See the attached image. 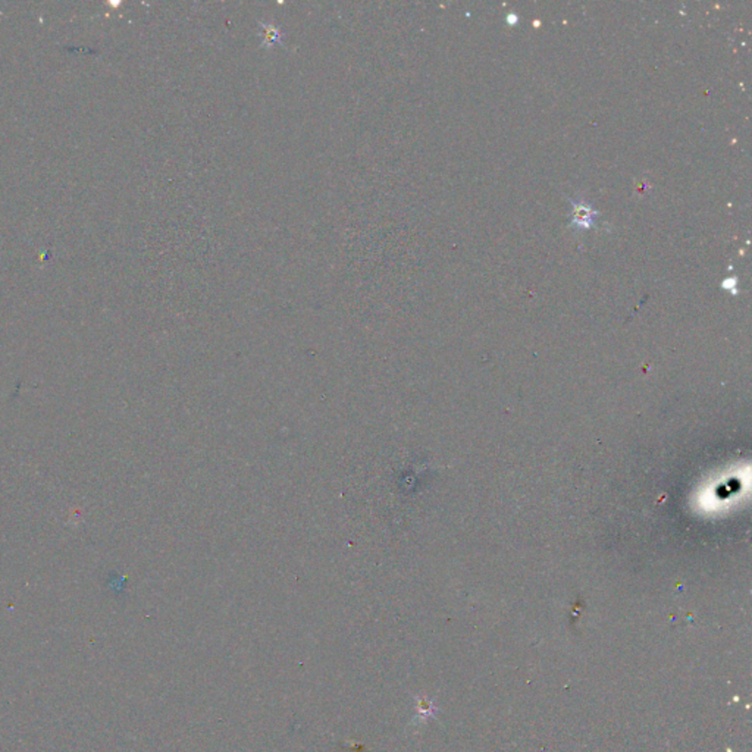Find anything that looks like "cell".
<instances>
[{"mask_svg": "<svg viewBox=\"0 0 752 752\" xmlns=\"http://www.w3.org/2000/svg\"><path fill=\"white\" fill-rule=\"evenodd\" d=\"M571 213H570V227L575 231L591 229L596 227L597 217L600 212L592 209V206L585 200H570Z\"/></svg>", "mask_w": 752, "mask_h": 752, "instance_id": "1", "label": "cell"}]
</instances>
